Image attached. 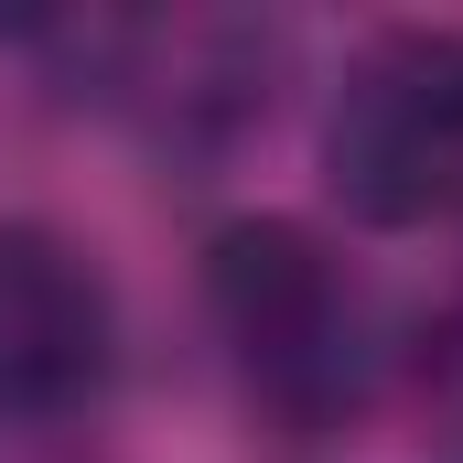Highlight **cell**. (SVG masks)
<instances>
[{
	"instance_id": "1",
	"label": "cell",
	"mask_w": 463,
	"mask_h": 463,
	"mask_svg": "<svg viewBox=\"0 0 463 463\" xmlns=\"http://www.w3.org/2000/svg\"><path fill=\"white\" fill-rule=\"evenodd\" d=\"M205 324L227 345L237 399L291 442L366 420L399 377V324L377 280L313 216H227L205 237Z\"/></svg>"
},
{
	"instance_id": "2",
	"label": "cell",
	"mask_w": 463,
	"mask_h": 463,
	"mask_svg": "<svg viewBox=\"0 0 463 463\" xmlns=\"http://www.w3.org/2000/svg\"><path fill=\"white\" fill-rule=\"evenodd\" d=\"M324 205L366 237H420L463 216V33L453 22H377L345 43L324 87Z\"/></svg>"
},
{
	"instance_id": "3",
	"label": "cell",
	"mask_w": 463,
	"mask_h": 463,
	"mask_svg": "<svg viewBox=\"0 0 463 463\" xmlns=\"http://www.w3.org/2000/svg\"><path fill=\"white\" fill-rule=\"evenodd\" d=\"M118 377V291L98 248L43 216H0V431H54Z\"/></svg>"
},
{
	"instance_id": "4",
	"label": "cell",
	"mask_w": 463,
	"mask_h": 463,
	"mask_svg": "<svg viewBox=\"0 0 463 463\" xmlns=\"http://www.w3.org/2000/svg\"><path fill=\"white\" fill-rule=\"evenodd\" d=\"M76 65L98 76L129 129H151L162 151H227L237 129L269 118V76H280V33L269 22H76L65 33Z\"/></svg>"
},
{
	"instance_id": "5",
	"label": "cell",
	"mask_w": 463,
	"mask_h": 463,
	"mask_svg": "<svg viewBox=\"0 0 463 463\" xmlns=\"http://www.w3.org/2000/svg\"><path fill=\"white\" fill-rule=\"evenodd\" d=\"M399 366L420 377V399H431L442 420H463V291L442 302V324H431L420 345H399Z\"/></svg>"
}]
</instances>
